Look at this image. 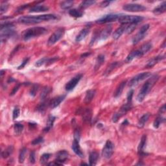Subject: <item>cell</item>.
Wrapping results in <instances>:
<instances>
[{
    "instance_id": "obj_1",
    "label": "cell",
    "mask_w": 166,
    "mask_h": 166,
    "mask_svg": "<svg viewBox=\"0 0 166 166\" xmlns=\"http://www.w3.org/2000/svg\"><path fill=\"white\" fill-rule=\"evenodd\" d=\"M58 19V16L55 14H42L38 16H27L20 17L18 20V22L23 24H36L46 21Z\"/></svg>"
},
{
    "instance_id": "obj_2",
    "label": "cell",
    "mask_w": 166,
    "mask_h": 166,
    "mask_svg": "<svg viewBox=\"0 0 166 166\" xmlns=\"http://www.w3.org/2000/svg\"><path fill=\"white\" fill-rule=\"evenodd\" d=\"M158 79L159 76L156 74L152 75L150 78H148V80H147L146 82L143 84V85L141 87V90L137 95L136 99L138 102H142L144 100V99L149 94V93Z\"/></svg>"
},
{
    "instance_id": "obj_3",
    "label": "cell",
    "mask_w": 166,
    "mask_h": 166,
    "mask_svg": "<svg viewBox=\"0 0 166 166\" xmlns=\"http://www.w3.org/2000/svg\"><path fill=\"white\" fill-rule=\"evenodd\" d=\"M134 91L133 90H130L127 94V101H126V103L123 105V106L121 107L119 111L118 112H117L116 114H114L113 117H112V121L114 123L117 122V121L119 120L120 117H121L125 115V114L127 113V112H129L130 110L132 108V96H133Z\"/></svg>"
},
{
    "instance_id": "obj_4",
    "label": "cell",
    "mask_w": 166,
    "mask_h": 166,
    "mask_svg": "<svg viewBox=\"0 0 166 166\" xmlns=\"http://www.w3.org/2000/svg\"><path fill=\"white\" fill-rule=\"evenodd\" d=\"M47 32V29L42 27H34L28 29L22 33V38L24 41H28L31 39L38 37L44 35Z\"/></svg>"
},
{
    "instance_id": "obj_5",
    "label": "cell",
    "mask_w": 166,
    "mask_h": 166,
    "mask_svg": "<svg viewBox=\"0 0 166 166\" xmlns=\"http://www.w3.org/2000/svg\"><path fill=\"white\" fill-rule=\"evenodd\" d=\"M14 25L12 23L7 22L4 24H1V34H0V38H1V43L5 42L8 39L16 34V31L14 29Z\"/></svg>"
},
{
    "instance_id": "obj_6",
    "label": "cell",
    "mask_w": 166,
    "mask_h": 166,
    "mask_svg": "<svg viewBox=\"0 0 166 166\" xmlns=\"http://www.w3.org/2000/svg\"><path fill=\"white\" fill-rule=\"evenodd\" d=\"M143 19H144L143 17L142 16L121 14L119 19L117 21H118L120 23L126 25V24H132V23L138 24L139 23H140Z\"/></svg>"
},
{
    "instance_id": "obj_7",
    "label": "cell",
    "mask_w": 166,
    "mask_h": 166,
    "mask_svg": "<svg viewBox=\"0 0 166 166\" xmlns=\"http://www.w3.org/2000/svg\"><path fill=\"white\" fill-rule=\"evenodd\" d=\"M65 30L64 28H59L51 35L47 40V45L49 46H53L57 42H59L64 35Z\"/></svg>"
},
{
    "instance_id": "obj_8",
    "label": "cell",
    "mask_w": 166,
    "mask_h": 166,
    "mask_svg": "<svg viewBox=\"0 0 166 166\" xmlns=\"http://www.w3.org/2000/svg\"><path fill=\"white\" fill-rule=\"evenodd\" d=\"M149 24H146V25L141 26V28L139 30L138 32L134 36V37L132 38V44H137L141 40H142L143 39L146 37L147 31L149 30Z\"/></svg>"
},
{
    "instance_id": "obj_9",
    "label": "cell",
    "mask_w": 166,
    "mask_h": 166,
    "mask_svg": "<svg viewBox=\"0 0 166 166\" xmlns=\"http://www.w3.org/2000/svg\"><path fill=\"white\" fill-rule=\"evenodd\" d=\"M150 76H151V73H149V72H143V73L136 75L135 77H134L129 81V86L130 87L137 86L140 83V82H141L142 81L146 79L147 78H149Z\"/></svg>"
},
{
    "instance_id": "obj_10",
    "label": "cell",
    "mask_w": 166,
    "mask_h": 166,
    "mask_svg": "<svg viewBox=\"0 0 166 166\" xmlns=\"http://www.w3.org/2000/svg\"><path fill=\"white\" fill-rule=\"evenodd\" d=\"M114 151V145L111 141L108 140L102 150V156L105 159L110 158Z\"/></svg>"
},
{
    "instance_id": "obj_11",
    "label": "cell",
    "mask_w": 166,
    "mask_h": 166,
    "mask_svg": "<svg viewBox=\"0 0 166 166\" xmlns=\"http://www.w3.org/2000/svg\"><path fill=\"white\" fill-rule=\"evenodd\" d=\"M121 14H109L105 15L101 18L96 20V23L98 24H103L107 23H110L112 22H116L119 19Z\"/></svg>"
},
{
    "instance_id": "obj_12",
    "label": "cell",
    "mask_w": 166,
    "mask_h": 166,
    "mask_svg": "<svg viewBox=\"0 0 166 166\" xmlns=\"http://www.w3.org/2000/svg\"><path fill=\"white\" fill-rule=\"evenodd\" d=\"M123 9L127 12H143L147 8L145 6L137 4H126L123 7Z\"/></svg>"
},
{
    "instance_id": "obj_13",
    "label": "cell",
    "mask_w": 166,
    "mask_h": 166,
    "mask_svg": "<svg viewBox=\"0 0 166 166\" xmlns=\"http://www.w3.org/2000/svg\"><path fill=\"white\" fill-rule=\"evenodd\" d=\"M83 77L82 74H78L76 76L73 77L68 82V83L66 84L65 86V89L66 91L70 92L71 90H73L75 86L77 85V84L79 83V81H81V78Z\"/></svg>"
},
{
    "instance_id": "obj_14",
    "label": "cell",
    "mask_w": 166,
    "mask_h": 166,
    "mask_svg": "<svg viewBox=\"0 0 166 166\" xmlns=\"http://www.w3.org/2000/svg\"><path fill=\"white\" fill-rule=\"evenodd\" d=\"M69 156V153L65 150H60L57 154L56 160L55 161L57 163V165H60L63 164V162H64L68 159Z\"/></svg>"
},
{
    "instance_id": "obj_15",
    "label": "cell",
    "mask_w": 166,
    "mask_h": 166,
    "mask_svg": "<svg viewBox=\"0 0 166 166\" xmlns=\"http://www.w3.org/2000/svg\"><path fill=\"white\" fill-rule=\"evenodd\" d=\"M112 31V27L109 25L105 27V28L102 30L99 35V40H105L109 37V36Z\"/></svg>"
},
{
    "instance_id": "obj_16",
    "label": "cell",
    "mask_w": 166,
    "mask_h": 166,
    "mask_svg": "<svg viewBox=\"0 0 166 166\" xmlns=\"http://www.w3.org/2000/svg\"><path fill=\"white\" fill-rule=\"evenodd\" d=\"M71 149L78 156L81 157V158H83L84 153L82 151V150H81V148L80 147L79 141L77 140H74L73 141V143H72Z\"/></svg>"
},
{
    "instance_id": "obj_17",
    "label": "cell",
    "mask_w": 166,
    "mask_h": 166,
    "mask_svg": "<svg viewBox=\"0 0 166 166\" xmlns=\"http://www.w3.org/2000/svg\"><path fill=\"white\" fill-rule=\"evenodd\" d=\"M66 97L65 95H59L57 96V97L53 98L52 100L49 101V107L51 108H55L56 107H57L61 103V102L64 100V99Z\"/></svg>"
},
{
    "instance_id": "obj_18",
    "label": "cell",
    "mask_w": 166,
    "mask_h": 166,
    "mask_svg": "<svg viewBox=\"0 0 166 166\" xmlns=\"http://www.w3.org/2000/svg\"><path fill=\"white\" fill-rule=\"evenodd\" d=\"M164 59H165V55H158L153 57L151 59H150L149 61L147 62V64H146V68H152L154 66H155L156 64H158L159 62L162 61Z\"/></svg>"
},
{
    "instance_id": "obj_19",
    "label": "cell",
    "mask_w": 166,
    "mask_h": 166,
    "mask_svg": "<svg viewBox=\"0 0 166 166\" xmlns=\"http://www.w3.org/2000/svg\"><path fill=\"white\" fill-rule=\"evenodd\" d=\"M146 141H147V136L144 134L143 135V136L141 137L140 142L139 143V146L138 147V152L140 156L146 155V153H143V149L145 147H146Z\"/></svg>"
},
{
    "instance_id": "obj_20",
    "label": "cell",
    "mask_w": 166,
    "mask_h": 166,
    "mask_svg": "<svg viewBox=\"0 0 166 166\" xmlns=\"http://www.w3.org/2000/svg\"><path fill=\"white\" fill-rule=\"evenodd\" d=\"M49 10V7L44 5H37L33 6L29 9V13H42Z\"/></svg>"
},
{
    "instance_id": "obj_21",
    "label": "cell",
    "mask_w": 166,
    "mask_h": 166,
    "mask_svg": "<svg viewBox=\"0 0 166 166\" xmlns=\"http://www.w3.org/2000/svg\"><path fill=\"white\" fill-rule=\"evenodd\" d=\"M126 28V25H124V24H122L119 28H117L115 31H114L113 34V38L114 40H117L119 39L121 35L125 32V29Z\"/></svg>"
},
{
    "instance_id": "obj_22",
    "label": "cell",
    "mask_w": 166,
    "mask_h": 166,
    "mask_svg": "<svg viewBox=\"0 0 166 166\" xmlns=\"http://www.w3.org/2000/svg\"><path fill=\"white\" fill-rule=\"evenodd\" d=\"M96 93L95 90H89L86 93V95L84 97V102L85 104H89L91 102L93 99L94 98Z\"/></svg>"
},
{
    "instance_id": "obj_23",
    "label": "cell",
    "mask_w": 166,
    "mask_h": 166,
    "mask_svg": "<svg viewBox=\"0 0 166 166\" xmlns=\"http://www.w3.org/2000/svg\"><path fill=\"white\" fill-rule=\"evenodd\" d=\"M89 32L90 29L88 28H84L82 29L77 36L76 38H75V41L77 42H80L81 41H82L86 37V36L89 34Z\"/></svg>"
},
{
    "instance_id": "obj_24",
    "label": "cell",
    "mask_w": 166,
    "mask_h": 166,
    "mask_svg": "<svg viewBox=\"0 0 166 166\" xmlns=\"http://www.w3.org/2000/svg\"><path fill=\"white\" fill-rule=\"evenodd\" d=\"M166 10V2L163 1L161 4H160L158 7H156L153 9V13L156 15H160L164 13Z\"/></svg>"
},
{
    "instance_id": "obj_25",
    "label": "cell",
    "mask_w": 166,
    "mask_h": 166,
    "mask_svg": "<svg viewBox=\"0 0 166 166\" xmlns=\"http://www.w3.org/2000/svg\"><path fill=\"white\" fill-rule=\"evenodd\" d=\"M99 153L96 151H93L90 153L89 156V165L93 166L97 164V162L99 159Z\"/></svg>"
},
{
    "instance_id": "obj_26",
    "label": "cell",
    "mask_w": 166,
    "mask_h": 166,
    "mask_svg": "<svg viewBox=\"0 0 166 166\" xmlns=\"http://www.w3.org/2000/svg\"><path fill=\"white\" fill-rule=\"evenodd\" d=\"M126 81H123L119 84L118 86L117 87L115 92H114V97L117 98V97H120L123 91V89H124L125 86H126Z\"/></svg>"
},
{
    "instance_id": "obj_27",
    "label": "cell",
    "mask_w": 166,
    "mask_h": 166,
    "mask_svg": "<svg viewBox=\"0 0 166 166\" xmlns=\"http://www.w3.org/2000/svg\"><path fill=\"white\" fill-rule=\"evenodd\" d=\"M142 57L141 55V53L140 52V51L138 49L137 50H135L132 51V52L130 53L128 56L126 57V62H131L132 60H134L136 58H138V57Z\"/></svg>"
},
{
    "instance_id": "obj_28",
    "label": "cell",
    "mask_w": 166,
    "mask_h": 166,
    "mask_svg": "<svg viewBox=\"0 0 166 166\" xmlns=\"http://www.w3.org/2000/svg\"><path fill=\"white\" fill-rule=\"evenodd\" d=\"M152 47H153V45L151 43H150V42H147V43L142 45V46H141V47L138 50L140 51L141 55L143 56V55H145V54L147 53L148 51L151 49Z\"/></svg>"
},
{
    "instance_id": "obj_29",
    "label": "cell",
    "mask_w": 166,
    "mask_h": 166,
    "mask_svg": "<svg viewBox=\"0 0 166 166\" xmlns=\"http://www.w3.org/2000/svg\"><path fill=\"white\" fill-rule=\"evenodd\" d=\"M55 119H56L55 117H54L53 116H49V117H48L47 123H46V126L44 130V132H47L50 131L51 129L53 127V123H54V122H55Z\"/></svg>"
},
{
    "instance_id": "obj_30",
    "label": "cell",
    "mask_w": 166,
    "mask_h": 166,
    "mask_svg": "<svg viewBox=\"0 0 166 166\" xmlns=\"http://www.w3.org/2000/svg\"><path fill=\"white\" fill-rule=\"evenodd\" d=\"M150 117V114L149 113H147L143 115L141 117V118L138 121V126L140 128H142L146 125V123L147 122L148 119H149Z\"/></svg>"
},
{
    "instance_id": "obj_31",
    "label": "cell",
    "mask_w": 166,
    "mask_h": 166,
    "mask_svg": "<svg viewBox=\"0 0 166 166\" xmlns=\"http://www.w3.org/2000/svg\"><path fill=\"white\" fill-rule=\"evenodd\" d=\"M69 14L72 17L78 18L82 17L83 16L84 13L82 11L77 9V8H73V9L69 11Z\"/></svg>"
},
{
    "instance_id": "obj_32",
    "label": "cell",
    "mask_w": 166,
    "mask_h": 166,
    "mask_svg": "<svg viewBox=\"0 0 166 166\" xmlns=\"http://www.w3.org/2000/svg\"><path fill=\"white\" fill-rule=\"evenodd\" d=\"M51 91V88L48 86H46L42 89L41 93H40V99L41 101H45L46 100L47 95L49 94L50 92Z\"/></svg>"
},
{
    "instance_id": "obj_33",
    "label": "cell",
    "mask_w": 166,
    "mask_h": 166,
    "mask_svg": "<svg viewBox=\"0 0 166 166\" xmlns=\"http://www.w3.org/2000/svg\"><path fill=\"white\" fill-rule=\"evenodd\" d=\"M105 60V57L104 55H99L97 57L94 67L95 70H97L98 69H99V68L101 67V66L102 65V64L104 63Z\"/></svg>"
},
{
    "instance_id": "obj_34",
    "label": "cell",
    "mask_w": 166,
    "mask_h": 166,
    "mask_svg": "<svg viewBox=\"0 0 166 166\" xmlns=\"http://www.w3.org/2000/svg\"><path fill=\"white\" fill-rule=\"evenodd\" d=\"M96 3L95 1H93V0H86V1H83L79 5V7L81 9H85V8H88L90 6L95 4Z\"/></svg>"
},
{
    "instance_id": "obj_35",
    "label": "cell",
    "mask_w": 166,
    "mask_h": 166,
    "mask_svg": "<svg viewBox=\"0 0 166 166\" xmlns=\"http://www.w3.org/2000/svg\"><path fill=\"white\" fill-rule=\"evenodd\" d=\"M13 150H14V148L12 146H8L7 149H5L4 151L2 152L1 153V156L4 158H8V156H10L12 153L13 152Z\"/></svg>"
},
{
    "instance_id": "obj_36",
    "label": "cell",
    "mask_w": 166,
    "mask_h": 166,
    "mask_svg": "<svg viewBox=\"0 0 166 166\" xmlns=\"http://www.w3.org/2000/svg\"><path fill=\"white\" fill-rule=\"evenodd\" d=\"M27 152H28V149H27V148L25 147H23L20 150V152L19 154V157H18L19 163H20V164H22V163H23L24 160H25Z\"/></svg>"
},
{
    "instance_id": "obj_37",
    "label": "cell",
    "mask_w": 166,
    "mask_h": 166,
    "mask_svg": "<svg viewBox=\"0 0 166 166\" xmlns=\"http://www.w3.org/2000/svg\"><path fill=\"white\" fill-rule=\"evenodd\" d=\"M47 105H49V101H47V99L45 101H42V102L38 105L37 110L40 112H43L46 110Z\"/></svg>"
},
{
    "instance_id": "obj_38",
    "label": "cell",
    "mask_w": 166,
    "mask_h": 166,
    "mask_svg": "<svg viewBox=\"0 0 166 166\" xmlns=\"http://www.w3.org/2000/svg\"><path fill=\"white\" fill-rule=\"evenodd\" d=\"M165 121V119L164 118V117H163L162 116H161V115H160L159 116L156 117L155 120V121H154V123H153L154 127L156 129H158L159 126H160L162 123H164Z\"/></svg>"
},
{
    "instance_id": "obj_39",
    "label": "cell",
    "mask_w": 166,
    "mask_h": 166,
    "mask_svg": "<svg viewBox=\"0 0 166 166\" xmlns=\"http://www.w3.org/2000/svg\"><path fill=\"white\" fill-rule=\"evenodd\" d=\"M74 4V2L73 1H71V0H68V1H64L61 2L60 4V7H61L62 9H69V8H71L72 6H73Z\"/></svg>"
},
{
    "instance_id": "obj_40",
    "label": "cell",
    "mask_w": 166,
    "mask_h": 166,
    "mask_svg": "<svg viewBox=\"0 0 166 166\" xmlns=\"http://www.w3.org/2000/svg\"><path fill=\"white\" fill-rule=\"evenodd\" d=\"M119 65V63L118 62H114L113 63H112V64L107 68V70L105 71V75H109L111 72L112 71L116 68H117Z\"/></svg>"
},
{
    "instance_id": "obj_41",
    "label": "cell",
    "mask_w": 166,
    "mask_h": 166,
    "mask_svg": "<svg viewBox=\"0 0 166 166\" xmlns=\"http://www.w3.org/2000/svg\"><path fill=\"white\" fill-rule=\"evenodd\" d=\"M14 130L15 134L16 135H20L21 133H22L23 130V125L22 124H21V123H17L14 126Z\"/></svg>"
},
{
    "instance_id": "obj_42",
    "label": "cell",
    "mask_w": 166,
    "mask_h": 166,
    "mask_svg": "<svg viewBox=\"0 0 166 166\" xmlns=\"http://www.w3.org/2000/svg\"><path fill=\"white\" fill-rule=\"evenodd\" d=\"M51 156V154L49 153H44L43 155H42L41 158H40V164H46L47 162V161L49 160V159Z\"/></svg>"
},
{
    "instance_id": "obj_43",
    "label": "cell",
    "mask_w": 166,
    "mask_h": 166,
    "mask_svg": "<svg viewBox=\"0 0 166 166\" xmlns=\"http://www.w3.org/2000/svg\"><path fill=\"white\" fill-rule=\"evenodd\" d=\"M137 24L136 23H132V24H129V25H126V28L125 29V32L126 34H131L132 32L134 31V29L136 28Z\"/></svg>"
},
{
    "instance_id": "obj_44",
    "label": "cell",
    "mask_w": 166,
    "mask_h": 166,
    "mask_svg": "<svg viewBox=\"0 0 166 166\" xmlns=\"http://www.w3.org/2000/svg\"><path fill=\"white\" fill-rule=\"evenodd\" d=\"M48 59H49V58H47V57H44V58L40 59V60H38V61L36 62L35 66H37V67L38 68L40 67V66H43L45 64H46V63L47 62Z\"/></svg>"
},
{
    "instance_id": "obj_45",
    "label": "cell",
    "mask_w": 166,
    "mask_h": 166,
    "mask_svg": "<svg viewBox=\"0 0 166 166\" xmlns=\"http://www.w3.org/2000/svg\"><path fill=\"white\" fill-rule=\"evenodd\" d=\"M8 8V4L7 2H4L1 4V7H0V13L2 15L3 14L5 13L7 11Z\"/></svg>"
},
{
    "instance_id": "obj_46",
    "label": "cell",
    "mask_w": 166,
    "mask_h": 166,
    "mask_svg": "<svg viewBox=\"0 0 166 166\" xmlns=\"http://www.w3.org/2000/svg\"><path fill=\"white\" fill-rule=\"evenodd\" d=\"M38 89H39L38 84H34V85L32 86L31 90H30V95L32 96V97H35L38 91Z\"/></svg>"
},
{
    "instance_id": "obj_47",
    "label": "cell",
    "mask_w": 166,
    "mask_h": 166,
    "mask_svg": "<svg viewBox=\"0 0 166 166\" xmlns=\"http://www.w3.org/2000/svg\"><path fill=\"white\" fill-rule=\"evenodd\" d=\"M20 114V110L18 107H15L13 112V119L14 120L17 119Z\"/></svg>"
},
{
    "instance_id": "obj_48",
    "label": "cell",
    "mask_w": 166,
    "mask_h": 166,
    "mask_svg": "<svg viewBox=\"0 0 166 166\" xmlns=\"http://www.w3.org/2000/svg\"><path fill=\"white\" fill-rule=\"evenodd\" d=\"M91 116H92L91 111H90V110H86L85 112H84V114H83L84 120L90 121V119H91Z\"/></svg>"
},
{
    "instance_id": "obj_49",
    "label": "cell",
    "mask_w": 166,
    "mask_h": 166,
    "mask_svg": "<svg viewBox=\"0 0 166 166\" xmlns=\"http://www.w3.org/2000/svg\"><path fill=\"white\" fill-rule=\"evenodd\" d=\"M42 142H44V138L43 137L40 136V137L35 139V140H33L32 141L31 144L33 145V146H36V145H38Z\"/></svg>"
},
{
    "instance_id": "obj_50",
    "label": "cell",
    "mask_w": 166,
    "mask_h": 166,
    "mask_svg": "<svg viewBox=\"0 0 166 166\" xmlns=\"http://www.w3.org/2000/svg\"><path fill=\"white\" fill-rule=\"evenodd\" d=\"M36 161V156H35V153L33 151L31 152L29 156V162L31 164H34Z\"/></svg>"
},
{
    "instance_id": "obj_51",
    "label": "cell",
    "mask_w": 166,
    "mask_h": 166,
    "mask_svg": "<svg viewBox=\"0 0 166 166\" xmlns=\"http://www.w3.org/2000/svg\"><path fill=\"white\" fill-rule=\"evenodd\" d=\"M29 58H27V59H24L23 60V62H22V64H21V65L19 66L18 67V69H23L24 67H25V65L28 64V62H29Z\"/></svg>"
},
{
    "instance_id": "obj_52",
    "label": "cell",
    "mask_w": 166,
    "mask_h": 166,
    "mask_svg": "<svg viewBox=\"0 0 166 166\" xmlns=\"http://www.w3.org/2000/svg\"><path fill=\"white\" fill-rule=\"evenodd\" d=\"M80 137H81V132L78 129L75 130V131L74 132V140H80Z\"/></svg>"
},
{
    "instance_id": "obj_53",
    "label": "cell",
    "mask_w": 166,
    "mask_h": 166,
    "mask_svg": "<svg viewBox=\"0 0 166 166\" xmlns=\"http://www.w3.org/2000/svg\"><path fill=\"white\" fill-rule=\"evenodd\" d=\"M58 59H59V58L57 57H53V58H51V59H49L47 60V62L46 63V66H49L51 64H53V63L55 62L57 60H58Z\"/></svg>"
},
{
    "instance_id": "obj_54",
    "label": "cell",
    "mask_w": 166,
    "mask_h": 166,
    "mask_svg": "<svg viewBox=\"0 0 166 166\" xmlns=\"http://www.w3.org/2000/svg\"><path fill=\"white\" fill-rule=\"evenodd\" d=\"M112 2V1H102L101 3L100 6L102 8H105V7H108V6Z\"/></svg>"
},
{
    "instance_id": "obj_55",
    "label": "cell",
    "mask_w": 166,
    "mask_h": 166,
    "mask_svg": "<svg viewBox=\"0 0 166 166\" xmlns=\"http://www.w3.org/2000/svg\"><path fill=\"white\" fill-rule=\"evenodd\" d=\"M20 86V84H18V85H16V86H15V87H14V88H13V90H12V92H11V94H10V95H11V96L14 95L15 94V93H16L17 92L18 90H19Z\"/></svg>"
},
{
    "instance_id": "obj_56",
    "label": "cell",
    "mask_w": 166,
    "mask_h": 166,
    "mask_svg": "<svg viewBox=\"0 0 166 166\" xmlns=\"http://www.w3.org/2000/svg\"><path fill=\"white\" fill-rule=\"evenodd\" d=\"M165 112V105H164L160 108L159 114H164Z\"/></svg>"
},
{
    "instance_id": "obj_57",
    "label": "cell",
    "mask_w": 166,
    "mask_h": 166,
    "mask_svg": "<svg viewBox=\"0 0 166 166\" xmlns=\"http://www.w3.org/2000/svg\"><path fill=\"white\" fill-rule=\"evenodd\" d=\"M90 54L91 53H84L83 55H81V58H86V57H88Z\"/></svg>"
},
{
    "instance_id": "obj_58",
    "label": "cell",
    "mask_w": 166,
    "mask_h": 166,
    "mask_svg": "<svg viewBox=\"0 0 166 166\" xmlns=\"http://www.w3.org/2000/svg\"><path fill=\"white\" fill-rule=\"evenodd\" d=\"M4 70H1V73H0V74H1V78H3V75H4Z\"/></svg>"
}]
</instances>
